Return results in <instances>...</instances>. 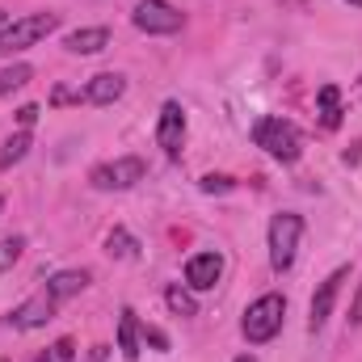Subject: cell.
Instances as JSON below:
<instances>
[{
  "mask_svg": "<svg viewBox=\"0 0 362 362\" xmlns=\"http://www.w3.org/2000/svg\"><path fill=\"white\" fill-rule=\"evenodd\" d=\"M55 308H59V299H51L47 291H38V295H30L25 303H17V308L4 316V325L17 329V333H30V329H42V325L55 316Z\"/></svg>",
  "mask_w": 362,
  "mask_h": 362,
  "instance_id": "8",
  "label": "cell"
},
{
  "mask_svg": "<svg viewBox=\"0 0 362 362\" xmlns=\"http://www.w3.org/2000/svg\"><path fill=\"white\" fill-rule=\"evenodd\" d=\"M223 278V257L219 253H194L185 262V286L189 291H215Z\"/></svg>",
  "mask_w": 362,
  "mask_h": 362,
  "instance_id": "10",
  "label": "cell"
},
{
  "mask_svg": "<svg viewBox=\"0 0 362 362\" xmlns=\"http://www.w3.org/2000/svg\"><path fill=\"white\" fill-rule=\"evenodd\" d=\"M76 358V341L72 337H59L55 346H47L42 354H38V362H72Z\"/></svg>",
  "mask_w": 362,
  "mask_h": 362,
  "instance_id": "21",
  "label": "cell"
},
{
  "mask_svg": "<svg viewBox=\"0 0 362 362\" xmlns=\"http://www.w3.org/2000/svg\"><path fill=\"white\" fill-rule=\"evenodd\" d=\"M64 47H68L72 55H97V51H105V47H110V30H105V25L72 30V34L64 38Z\"/></svg>",
  "mask_w": 362,
  "mask_h": 362,
  "instance_id": "12",
  "label": "cell"
},
{
  "mask_svg": "<svg viewBox=\"0 0 362 362\" xmlns=\"http://www.w3.org/2000/svg\"><path fill=\"white\" fill-rule=\"evenodd\" d=\"M30 148H34L30 131H17V135H8V139H4V148H0V169H13V165H21Z\"/></svg>",
  "mask_w": 362,
  "mask_h": 362,
  "instance_id": "15",
  "label": "cell"
},
{
  "mask_svg": "<svg viewBox=\"0 0 362 362\" xmlns=\"http://www.w3.org/2000/svg\"><path fill=\"white\" fill-rule=\"evenodd\" d=\"M165 303L173 316H198V303H194V291H181V286H169L165 291Z\"/></svg>",
  "mask_w": 362,
  "mask_h": 362,
  "instance_id": "19",
  "label": "cell"
},
{
  "mask_svg": "<svg viewBox=\"0 0 362 362\" xmlns=\"http://www.w3.org/2000/svg\"><path fill=\"white\" fill-rule=\"evenodd\" d=\"M4 25H8V13H4V8H0V30H4Z\"/></svg>",
  "mask_w": 362,
  "mask_h": 362,
  "instance_id": "26",
  "label": "cell"
},
{
  "mask_svg": "<svg viewBox=\"0 0 362 362\" xmlns=\"http://www.w3.org/2000/svg\"><path fill=\"white\" fill-rule=\"evenodd\" d=\"M139 337H144V329H139L135 312H131V308H122V312H118V350H122V358H127V362H139V354H144Z\"/></svg>",
  "mask_w": 362,
  "mask_h": 362,
  "instance_id": "13",
  "label": "cell"
},
{
  "mask_svg": "<svg viewBox=\"0 0 362 362\" xmlns=\"http://www.w3.org/2000/svg\"><path fill=\"white\" fill-rule=\"evenodd\" d=\"M131 21L144 34H177L181 25H185V13H181L177 4H169V0H139L135 13H131Z\"/></svg>",
  "mask_w": 362,
  "mask_h": 362,
  "instance_id": "6",
  "label": "cell"
},
{
  "mask_svg": "<svg viewBox=\"0 0 362 362\" xmlns=\"http://www.w3.org/2000/svg\"><path fill=\"white\" fill-rule=\"evenodd\" d=\"M282 320H286V299H282L278 291H270V295H262V299H253V303L245 308L240 333H245L249 346H266V341H274V337L282 333Z\"/></svg>",
  "mask_w": 362,
  "mask_h": 362,
  "instance_id": "2",
  "label": "cell"
},
{
  "mask_svg": "<svg viewBox=\"0 0 362 362\" xmlns=\"http://www.w3.org/2000/svg\"><path fill=\"white\" fill-rule=\"evenodd\" d=\"M30 81H34V68H30V64H13V68H4V72H0V97L13 93V89H25Z\"/></svg>",
  "mask_w": 362,
  "mask_h": 362,
  "instance_id": "18",
  "label": "cell"
},
{
  "mask_svg": "<svg viewBox=\"0 0 362 362\" xmlns=\"http://www.w3.org/2000/svg\"><path fill=\"white\" fill-rule=\"evenodd\" d=\"M85 286H89V274H85V270H59V274H51V278H47V286H42V291H47L51 299H59V303H64V299L81 295Z\"/></svg>",
  "mask_w": 362,
  "mask_h": 362,
  "instance_id": "14",
  "label": "cell"
},
{
  "mask_svg": "<svg viewBox=\"0 0 362 362\" xmlns=\"http://www.w3.org/2000/svg\"><path fill=\"white\" fill-rule=\"evenodd\" d=\"M354 4H362V0H354Z\"/></svg>",
  "mask_w": 362,
  "mask_h": 362,
  "instance_id": "29",
  "label": "cell"
},
{
  "mask_svg": "<svg viewBox=\"0 0 362 362\" xmlns=\"http://www.w3.org/2000/svg\"><path fill=\"white\" fill-rule=\"evenodd\" d=\"M144 177H148V165L139 156H118V160H105V165H93L89 169L93 189H131Z\"/></svg>",
  "mask_w": 362,
  "mask_h": 362,
  "instance_id": "5",
  "label": "cell"
},
{
  "mask_svg": "<svg viewBox=\"0 0 362 362\" xmlns=\"http://www.w3.org/2000/svg\"><path fill=\"white\" fill-rule=\"evenodd\" d=\"M320 122H325L329 131L341 122V93H337V85H325V89H320Z\"/></svg>",
  "mask_w": 362,
  "mask_h": 362,
  "instance_id": "16",
  "label": "cell"
},
{
  "mask_svg": "<svg viewBox=\"0 0 362 362\" xmlns=\"http://www.w3.org/2000/svg\"><path fill=\"white\" fill-rule=\"evenodd\" d=\"M105 253H110V257H135V253H139V240H135L127 228H114V232L105 236Z\"/></svg>",
  "mask_w": 362,
  "mask_h": 362,
  "instance_id": "17",
  "label": "cell"
},
{
  "mask_svg": "<svg viewBox=\"0 0 362 362\" xmlns=\"http://www.w3.org/2000/svg\"><path fill=\"white\" fill-rule=\"evenodd\" d=\"M346 278H350V266L333 270L325 282H320V286H316V295H312V312H308V333H320V329L329 325V316H333V303H337V295H341Z\"/></svg>",
  "mask_w": 362,
  "mask_h": 362,
  "instance_id": "7",
  "label": "cell"
},
{
  "mask_svg": "<svg viewBox=\"0 0 362 362\" xmlns=\"http://www.w3.org/2000/svg\"><path fill=\"white\" fill-rule=\"evenodd\" d=\"M156 144L165 148L169 160L181 156V144H185V110L181 101H165L160 105V118H156Z\"/></svg>",
  "mask_w": 362,
  "mask_h": 362,
  "instance_id": "9",
  "label": "cell"
},
{
  "mask_svg": "<svg viewBox=\"0 0 362 362\" xmlns=\"http://www.w3.org/2000/svg\"><path fill=\"white\" fill-rule=\"evenodd\" d=\"M236 362H257V358H253V354H240V358H236Z\"/></svg>",
  "mask_w": 362,
  "mask_h": 362,
  "instance_id": "27",
  "label": "cell"
},
{
  "mask_svg": "<svg viewBox=\"0 0 362 362\" xmlns=\"http://www.w3.org/2000/svg\"><path fill=\"white\" fill-rule=\"evenodd\" d=\"M122 93H127V76L101 72V76H93L89 85H85V101H89V105H114Z\"/></svg>",
  "mask_w": 362,
  "mask_h": 362,
  "instance_id": "11",
  "label": "cell"
},
{
  "mask_svg": "<svg viewBox=\"0 0 362 362\" xmlns=\"http://www.w3.org/2000/svg\"><path fill=\"white\" fill-rule=\"evenodd\" d=\"M34 122H38V105H21V110H17V127H21V131H30Z\"/></svg>",
  "mask_w": 362,
  "mask_h": 362,
  "instance_id": "23",
  "label": "cell"
},
{
  "mask_svg": "<svg viewBox=\"0 0 362 362\" xmlns=\"http://www.w3.org/2000/svg\"><path fill=\"white\" fill-rule=\"evenodd\" d=\"M253 144L266 148L274 160H282V165H295L303 156V131L291 118H278V114H266V118L253 122Z\"/></svg>",
  "mask_w": 362,
  "mask_h": 362,
  "instance_id": "1",
  "label": "cell"
},
{
  "mask_svg": "<svg viewBox=\"0 0 362 362\" xmlns=\"http://www.w3.org/2000/svg\"><path fill=\"white\" fill-rule=\"evenodd\" d=\"M362 325V282H358V295H354V303H350V329H358Z\"/></svg>",
  "mask_w": 362,
  "mask_h": 362,
  "instance_id": "25",
  "label": "cell"
},
{
  "mask_svg": "<svg viewBox=\"0 0 362 362\" xmlns=\"http://www.w3.org/2000/svg\"><path fill=\"white\" fill-rule=\"evenodd\" d=\"M0 211H4V198H0Z\"/></svg>",
  "mask_w": 362,
  "mask_h": 362,
  "instance_id": "28",
  "label": "cell"
},
{
  "mask_svg": "<svg viewBox=\"0 0 362 362\" xmlns=\"http://www.w3.org/2000/svg\"><path fill=\"white\" fill-rule=\"evenodd\" d=\"M144 341H148L152 350H169V337H165L160 329H144Z\"/></svg>",
  "mask_w": 362,
  "mask_h": 362,
  "instance_id": "24",
  "label": "cell"
},
{
  "mask_svg": "<svg viewBox=\"0 0 362 362\" xmlns=\"http://www.w3.org/2000/svg\"><path fill=\"white\" fill-rule=\"evenodd\" d=\"M202 189H206V194H228V189H236V181L223 177V173H206V177H202Z\"/></svg>",
  "mask_w": 362,
  "mask_h": 362,
  "instance_id": "22",
  "label": "cell"
},
{
  "mask_svg": "<svg viewBox=\"0 0 362 362\" xmlns=\"http://www.w3.org/2000/svg\"><path fill=\"white\" fill-rule=\"evenodd\" d=\"M21 253H25V236H4L0 240V274L13 270L21 262Z\"/></svg>",
  "mask_w": 362,
  "mask_h": 362,
  "instance_id": "20",
  "label": "cell"
},
{
  "mask_svg": "<svg viewBox=\"0 0 362 362\" xmlns=\"http://www.w3.org/2000/svg\"><path fill=\"white\" fill-rule=\"evenodd\" d=\"M59 30V13H25V17H17V21H8L4 30H0V55L8 59V55H21V51H30V47H38L47 34H55Z\"/></svg>",
  "mask_w": 362,
  "mask_h": 362,
  "instance_id": "3",
  "label": "cell"
},
{
  "mask_svg": "<svg viewBox=\"0 0 362 362\" xmlns=\"http://www.w3.org/2000/svg\"><path fill=\"white\" fill-rule=\"evenodd\" d=\"M299 236H303V215L282 211V215L270 219V266H274V274H286L291 266H295Z\"/></svg>",
  "mask_w": 362,
  "mask_h": 362,
  "instance_id": "4",
  "label": "cell"
}]
</instances>
